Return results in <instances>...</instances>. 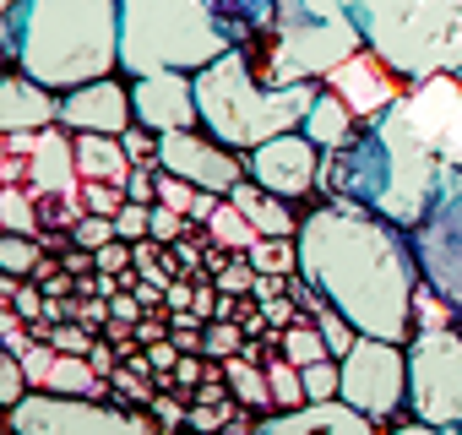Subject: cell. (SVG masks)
<instances>
[{"label":"cell","instance_id":"3","mask_svg":"<svg viewBox=\"0 0 462 435\" xmlns=\"http://www.w3.org/2000/svg\"><path fill=\"white\" fill-rule=\"evenodd\" d=\"M273 23V0H120V77L201 71L245 50Z\"/></svg>","mask_w":462,"mask_h":435},{"label":"cell","instance_id":"11","mask_svg":"<svg viewBox=\"0 0 462 435\" xmlns=\"http://www.w3.org/2000/svg\"><path fill=\"white\" fill-rule=\"evenodd\" d=\"M337 397L354 403L359 413H370L375 424L397 419L408 408V343H386V338H359L343 359H337Z\"/></svg>","mask_w":462,"mask_h":435},{"label":"cell","instance_id":"34","mask_svg":"<svg viewBox=\"0 0 462 435\" xmlns=\"http://www.w3.org/2000/svg\"><path fill=\"white\" fill-rule=\"evenodd\" d=\"M115 235L131 240V245L152 240V207H147V201H125V207L115 212Z\"/></svg>","mask_w":462,"mask_h":435},{"label":"cell","instance_id":"46","mask_svg":"<svg viewBox=\"0 0 462 435\" xmlns=\"http://www.w3.org/2000/svg\"><path fill=\"white\" fill-rule=\"evenodd\" d=\"M12 305H17V316H23V321H33V316L44 310V300H39V289H17V294H12Z\"/></svg>","mask_w":462,"mask_h":435},{"label":"cell","instance_id":"32","mask_svg":"<svg viewBox=\"0 0 462 435\" xmlns=\"http://www.w3.org/2000/svg\"><path fill=\"white\" fill-rule=\"evenodd\" d=\"M28 370H23V354L12 343H0V408H17L28 397Z\"/></svg>","mask_w":462,"mask_h":435},{"label":"cell","instance_id":"17","mask_svg":"<svg viewBox=\"0 0 462 435\" xmlns=\"http://www.w3.org/2000/svg\"><path fill=\"white\" fill-rule=\"evenodd\" d=\"M251 435H381V424L370 413H359L343 397L327 403H300V408H278L267 419L251 424Z\"/></svg>","mask_w":462,"mask_h":435},{"label":"cell","instance_id":"20","mask_svg":"<svg viewBox=\"0 0 462 435\" xmlns=\"http://www.w3.org/2000/svg\"><path fill=\"white\" fill-rule=\"evenodd\" d=\"M28 190L33 196H82V174H77V153H71V131H39V147L28 158Z\"/></svg>","mask_w":462,"mask_h":435},{"label":"cell","instance_id":"47","mask_svg":"<svg viewBox=\"0 0 462 435\" xmlns=\"http://www.w3.org/2000/svg\"><path fill=\"white\" fill-rule=\"evenodd\" d=\"M17 332H23V316L0 305V343H6V338H17Z\"/></svg>","mask_w":462,"mask_h":435},{"label":"cell","instance_id":"8","mask_svg":"<svg viewBox=\"0 0 462 435\" xmlns=\"http://www.w3.org/2000/svg\"><path fill=\"white\" fill-rule=\"evenodd\" d=\"M419 278L462 316V163H446L424 218L408 229Z\"/></svg>","mask_w":462,"mask_h":435},{"label":"cell","instance_id":"50","mask_svg":"<svg viewBox=\"0 0 462 435\" xmlns=\"http://www.w3.org/2000/svg\"><path fill=\"white\" fill-rule=\"evenodd\" d=\"M457 82H462V77H457Z\"/></svg>","mask_w":462,"mask_h":435},{"label":"cell","instance_id":"33","mask_svg":"<svg viewBox=\"0 0 462 435\" xmlns=\"http://www.w3.org/2000/svg\"><path fill=\"white\" fill-rule=\"evenodd\" d=\"M316 327H321V338H327V348H332V359H343L354 343H359V332H354V321L343 316V310H332V305H316Z\"/></svg>","mask_w":462,"mask_h":435},{"label":"cell","instance_id":"7","mask_svg":"<svg viewBox=\"0 0 462 435\" xmlns=\"http://www.w3.org/2000/svg\"><path fill=\"white\" fill-rule=\"evenodd\" d=\"M365 39L348 23V12H321L310 0H273V23L262 39L245 44L251 66L273 82H327L332 66H343L348 55H359Z\"/></svg>","mask_w":462,"mask_h":435},{"label":"cell","instance_id":"15","mask_svg":"<svg viewBox=\"0 0 462 435\" xmlns=\"http://www.w3.org/2000/svg\"><path fill=\"white\" fill-rule=\"evenodd\" d=\"M60 125L66 131H104V136L131 131L136 125L131 77H98V82H82V88L60 93Z\"/></svg>","mask_w":462,"mask_h":435},{"label":"cell","instance_id":"35","mask_svg":"<svg viewBox=\"0 0 462 435\" xmlns=\"http://www.w3.org/2000/svg\"><path fill=\"white\" fill-rule=\"evenodd\" d=\"M82 207L98 212V218H115L125 207V185H109V180H82Z\"/></svg>","mask_w":462,"mask_h":435},{"label":"cell","instance_id":"27","mask_svg":"<svg viewBox=\"0 0 462 435\" xmlns=\"http://www.w3.org/2000/svg\"><path fill=\"white\" fill-rule=\"evenodd\" d=\"M245 262H251L256 273H278V278H289V273H300V245H294V240L256 235V240H251V251H245Z\"/></svg>","mask_w":462,"mask_h":435},{"label":"cell","instance_id":"40","mask_svg":"<svg viewBox=\"0 0 462 435\" xmlns=\"http://www.w3.org/2000/svg\"><path fill=\"white\" fill-rule=\"evenodd\" d=\"M190 224L185 212H174V207H163V201H152V240L158 245H169V240H180V229Z\"/></svg>","mask_w":462,"mask_h":435},{"label":"cell","instance_id":"13","mask_svg":"<svg viewBox=\"0 0 462 435\" xmlns=\"http://www.w3.org/2000/svg\"><path fill=\"white\" fill-rule=\"evenodd\" d=\"M321 158L327 153L305 131H283V136H273V142H262V147L245 153V174L262 190H273L283 201H300V196H310L321 185Z\"/></svg>","mask_w":462,"mask_h":435},{"label":"cell","instance_id":"49","mask_svg":"<svg viewBox=\"0 0 462 435\" xmlns=\"http://www.w3.org/2000/svg\"><path fill=\"white\" fill-rule=\"evenodd\" d=\"M6 158H12V147H6V131H0V169H6Z\"/></svg>","mask_w":462,"mask_h":435},{"label":"cell","instance_id":"29","mask_svg":"<svg viewBox=\"0 0 462 435\" xmlns=\"http://www.w3.org/2000/svg\"><path fill=\"white\" fill-rule=\"evenodd\" d=\"M283 359L305 370V365H316V359H332V348H327V338H321L316 321H294V327L283 332Z\"/></svg>","mask_w":462,"mask_h":435},{"label":"cell","instance_id":"5","mask_svg":"<svg viewBox=\"0 0 462 435\" xmlns=\"http://www.w3.org/2000/svg\"><path fill=\"white\" fill-rule=\"evenodd\" d=\"M321 82H289L273 88L245 50H228L212 66L196 71V104H201V131L217 136L223 147H235L240 158L283 131H300L305 109L316 104Z\"/></svg>","mask_w":462,"mask_h":435},{"label":"cell","instance_id":"23","mask_svg":"<svg viewBox=\"0 0 462 435\" xmlns=\"http://www.w3.org/2000/svg\"><path fill=\"white\" fill-rule=\"evenodd\" d=\"M300 131L321 147V153H337V147H348L354 142V131H359V115L321 82V93H316V104L305 109V120H300Z\"/></svg>","mask_w":462,"mask_h":435},{"label":"cell","instance_id":"45","mask_svg":"<svg viewBox=\"0 0 462 435\" xmlns=\"http://www.w3.org/2000/svg\"><path fill=\"white\" fill-rule=\"evenodd\" d=\"M386 435H462V424H424V419H408V424H392Z\"/></svg>","mask_w":462,"mask_h":435},{"label":"cell","instance_id":"4","mask_svg":"<svg viewBox=\"0 0 462 435\" xmlns=\"http://www.w3.org/2000/svg\"><path fill=\"white\" fill-rule=\"evenodd\" d=\"M12 60L55 93L120 77V0H17Z\"/></svg>","mask_w":462,"mask_h":435},{"label":"cell","instance_id":"44","mask_svg":"<svg viewBox=\"0 0 462 435\" xmlns=\"http://www.w3.org/2000/svg\"><path fill=\"white\" fill-rule=\"evenodd\" d=\"M12 12H17V0H0V71H12Z\"/></svg>","mask_w":462,"mask_h":435},{"label":"cell","instance_id":"39","mask_svg":"<svg viewBox=\"0 0 462 435\" xmlns=\"http://www.w3.org/2000/svg\"><path fill=\"white\" fill-rule=\"evenodd\" d=\"M251 283H256V267L245 262V251L228 256V267H217V289H223V294H240V289H251Z\"/></svg>","mask_w":462,"mask_h":435},{"label":"cell","instance_id":"41","mask_svg":"<svg viewBox=\"0 0 462 435\" xmlns=\"http://www.w3.org/2000/svg\"><path fill=\"white\" fill-rule=\"evenodd\" d=\"M120 142H125L131 163H158V136H152L147 125H131V131H120Z\"/></svg>","mask_w":462,"mask_h":435},{"label":"cell","instance_id":"22","mask_svg":"<svg viewBox=\"0 0 462 435\" xmlns=\"http://www.w3.org/2000/svg\"><path fill=\"white\" fill-rule=\"evenodd\" d=\"M71 153H77V174L82 180H109V185H125V174L136 169L125 142L120 136H104V131H71Z\"/></svg>","mask_w":462,"mask_h":435},{"label":"cell","instance_id":"25","mask_svg":"<svg viewBox=\"0 0 462 435\" xmlns=\"http://www.w3.org/2000/svg\"><path fill=\"white\" fill-rule=\"evenodd\" d=\"M0 235H33L39 240V196L28 185H0Z\"/></svg>","mask_w":462,"mask_h":435},{"label":"cell","instance_id":"9","mask_svg":"<svg viewBox=\"0 0 462 435\" xmlns=\"http://www.w3.org/2000/svg\"><path fill=\"white\" fill-rule=\"evenodd\" d=\"M408 419L462 424V327H419L408 338Z\"/></svg>","mask_w":462,"mask_h":435},{"label":"cell","instance_id":"18","mask_svg":"<svg viewBox=\"0 0 462 435\" xmlns=\"http://www.w3.org/2000/svg\"><path fill=\"white\" fill-rule=\"evenodd\" d=\"M327 88L359 115V120H370V115H381L386 104H397L402 98V88H397V77L370 55V50H359V55H348L343 66H332L327 71Z\"/></svg>","mask_w":462,"mask_h":435},{"label":"cell","instance_id":"24","mask_svg":"<svg viewBox=\"0 0 462 435\" xmlns=\"http://www.w3.org/2000/svg\"><path fill=\"white\" fill-rule=\"evenodd\" d=\"M33 392H66V397H104V381H98V370H93V359H88V354H55V365H50L44 386H33Z\"/></svg>","mask_w":462,"mask_h":435},{"label":"cell","instance_id":"31","mask_svg":"<svg viewBox=\"0 0 462 435\" xmlns=\"http://www.w3.org/2000/svg\"><path fill=\"white\" fill-rule=\"evenodd\" d=\"M267 386H273V408H300V403H310V397H305V375H300V365H289V359H273V365H267Z\"/></svg>","mask_w":462,"mask_h":435},{"label":"cell","instance_id":"16","mask_svg":"<svg viewBox=\"0 0 462 435\" xmlns=\"http://www.w3.org/2000/svg\"><path fill=\"white\" fill-rule=\"evenodd\" d=\"M408 109L446 163H462V88L457 77H430L408 88Z\"/></svg>","mask_w":462,"mask_h":435},{"label":"cell","instance_id":"43","mask_svg":"<svg viewBox=\"0 0 462 435\" xmlns=\"http://www.w3.org/2000/svg\"><path fill=\"white\" fill-rule=\"evenodd\" d=\"M44 343H55L60 354H88V348H93V338H88V332H77V327H55Z\"/></svg>","mask_w":462,"mask_h":435},{"label":"cell","instance_id":"38","mask_svg":"<svg viewBox=\"0 0 462 435\" xmlns=\"http://www.w3.org/2000/svg\"><path fill=\"white\" fill-rule=\"evenodd\" d=\"M300 375H305V397H310V403L337 397V381H343V375H337V359H316V365H305Z\"/></svg>","mask_w":462,"mask_h":435},{"label":"cell","instance_id":"48","mask_svg":"<svg viewBox=\"0 0 462 435\" xmlns=\"http://www.w3.org/2000/svg\"><path fill=\"white\" fill-rule=\"evenodd\" d=\"M0 435H12V408H0Z\"/></svg>","mask_w":462,"mask_h":435},{"label":"cell","instance_id":"42","mask_svg":"<svg viewBox=\"0 0 462 435\" xmlns=\"http://www.w3.org/2000/svg\"><path fill=\"white\" fill-rule=\"evenodd\" d=\"M131 262V240H109L104 251H93V267H104V273H120Z\"/></svg>","mask_w":462,"mask_h":435},{"label":"cell","instance_id":"21","mask_svg":"<svg viewBox=\"0 0 462 435\" xmlns=\"http://www.w3.org/2000/svg\"><path fill=\"white\" fill-rule=\"evenodd\" d=\"M228 201H235L245 218H251V229L256 235H273V240H294L300 235V218H294V201H283V196H273V190H262L251 174L228 190Z\"/></svg>","mask_w":462,"mask_h":435},{"label":"cell","instance_id":"1","mask_svg":"<svg viewBox=\"0 0 462 435\" xmlns=\"http://www.w3.org/2000/svg\"><path fill=\"white\" fill-rule=\"evenodd\" d=\"M300 278L354 321L359 338L408 343L413 338V294H419V262L408 245V229L386 224L381 212L327 196L300 218Z\"/></svg>","mask_w":462,"mask_h":435},{"label":"cell","instance_id":"6","mask_svg":"<svg viewBox=\"0 0 462 435\" xmlns=\"http://www.w3.org/2000/svg\"><path fill=\"white\" fill-rule=\"evenodd\" d=\"M343 12L397 82L462 77V0H343Z\"/></svg>","mask_w":462,"mask_h":435},{"label":"cell","instance_id":"19","mask_svg":"<svg viewBox=\"0 0 462 435\" xmlns=\"http://www.w3.org/2000/svg\"><path fill=\"white\" fill-rule=\"evenodd\" d=\"M60 125V93L33 82L28 71H0V131H50Z\"/></svg>","mask_w":462,"mask_h":435},{"label":"cell","instance_id":"30","mask_svg":"<svg viewBox=\"0 0 462 435\" xmlns=\"http://www.w3.org/2000/svg\"><path fill=\"white\" fill-rule=\"evenodd\" d=\"M228 381H235V397H240V403H251V408H273L267 370H256L251 354H245V359H228Z\"/></svg>","mask_w":462,"mask_h":435},{"label":"cell","instance_id":"12","mask_svg":"<svg viewBox=\"0 0 462 435\" xmlns=\"http://www.w3.org/2000/svg\"><path fill=\"white\" fill-rule=\"evenodd\" d=\"M158 169L163 174H180V180H190L196 190H212V196H228V190L245 180V158L235 147H223L217 136H207L201 125L163 131L158 136Z\"/></svg>","mask_w":462,"mask_h":435},{"label":"cell","instance_id":"36","mask_svg":"<svg viewBox=\"0 0 462 435\" xmlns=\"http://www.w3.org/2000/svg\"><path fill=\"white\" fill-rule=\"evenodd\" d=\"M109 240H120V235H115V218H98V212H88L82 224L71 229V245H77V251H104Z\"/></svg>","mask_w":462,"mask_h":435},{"label":"cell","instance_id":"14","mask_svg":"<svg viewBox=\"0 0 462 435\" xmlns=\"http://www.w3.org/2000/svg\"><path fill=\"white\" fill-rule=\"evenodd\" d=\"M131 109H136V125H147L152 136L201 125L196 71H147V77H131Z\"/></svg>","mask_w":462,"mask_h":435},{"label":"cell","instance_id":"37","mask_svg":"<svg viewBox=\"0 0 462 435\" xmlns=\"http://www.w3.org/2000/svg\"><path fill=\"white\" fill-rule=\"evenodd\" d=\"M235 348H245V332H240V327L207 321V332H201V354H212V359H235Z\"/></svg>","mask_w":462,"mask_h":435},{"label":"cell","instance_id":"26","mask_svg":"<svg viewBox=\"0 0 462 435\" xmlns=\"http://www.w3.org/2000/svg\"><path fill=\"white\" fill-rule=\"evenodd\" d=\"M207 240H212V245H228V251H251L256 229H251V218L223 196V201H217V212L207 218Z\"/></svg>","mask_w":462,"mask_h":435},{"label":"cell","instance_id":"28","mask_svg":"<svg viewBox=\"0 0 462 435\" xmlns=\"http://www.w3.org/2000/svg\"><path fill=\"white\" fill-rule=\"evenodd\" d=\"M39 262H44V251L33 235H0V273L28 283V278H39Z\"/></svg>","mask_w":462,"mask_h":435},{"label":"cell","instance_id":"10","mask_svg":"<svg viewBox=\"0 0 462 435\" xmlns=\"http://www.w3.org/2000/svg\"><path fill=\"white\" fill-rule=\"evenodd\" d=\"M12 435H169L163 424L109 408L98 397H66V392H28L12 408Z\"/></svg>","mask_w":462,"mask_h":435},{"label":"cell","instance_id":"2","mask_svg":"<svg viewBox=\"0 0 462 435\" xmlns=\"http://www.w3.org/2000/svg\"><path fill=\"white\" fill-rule=\"evenodd\" d=\"M440 174H446V158L419 131V120L408 109V88H402L397 104H386L381 115L359 120L348 147L321 158V185L332 196L381 212L386 224H397V229H413L424 218Z\"/></svg>","mask_w":462,"mask_h":435}]
</instances>
